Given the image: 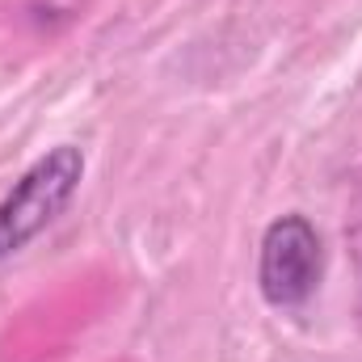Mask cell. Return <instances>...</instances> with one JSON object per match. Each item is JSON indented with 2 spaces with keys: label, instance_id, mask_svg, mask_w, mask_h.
<instances>
[{
  "label": "cell",
  "instance_id": "1",
  "mask_svg": "<svg viewBox=\"0 0 362 362\" xmlns=\"http://www.w3.org/2000/svg\"><path fill=\"white\" fill-rule=\"evenodd\" d=\"M81 177H85V152L59 144L13 181V189L0 198V262L21 253L38 232H47L68 211Z\"/></svg>",
  "mask_w": 362,
  "mask_h": 362
},
{
  "label": "cell",
  "instance_id": "2",
  "mask_svg": "<svg viewBox=\"0 0 362 362\" xmlns=\"http://www.w3.org/2000/svg\"><path fill=\"white\" fill-rule=\"evenodd\" d=\"M325 270V249L303 215L274 219L262 236V262H257V286L270 308H303Z\"/></svg>",
  "mask_w": 362,
  "mask_h": 362
},
{
  "label": "cell",
  "instance_id": "3",
  "mask_svg": "<svg viewBox=\"0 0 362 362\" xmlns=\"http://www.w3.org/2000/svg\"><path fill=\"white\" fill-rule=\"evenodd\" d=\"M346 245H350V262L358 270V312H362V169L354 173L350 185V219H346Z\"/></svg>",
  "mask_w": 362,
  "mask_h": 362
}]
</instances>
